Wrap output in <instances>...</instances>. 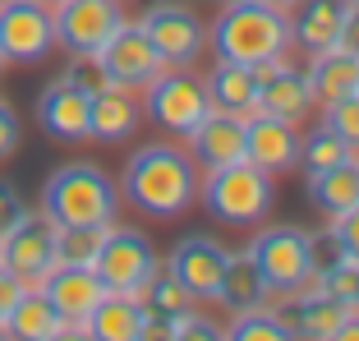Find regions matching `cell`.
<instances>
[{
    "label": "cell",
    "instance_id": "obj_1",
    "mask_svg": "<svg viewBox=\"0 0 359 341\" xmlns=\"http://www.w3.org/2000/svg\"><path fill=\"white\" fill-rule=\"evenodd\" d=\"M198 189H203V166L175 143H143L125 161V180H120V194L138 213L161 217V222L194 208Z\"/></svg>",
    "mask_w": 359,
    "mask_h": 341
},
{
    "label": "cell",
    "instance_id": "obj_2",
    "mask_svg": "<svg viewBox=\"0 0 359 341\" xmlns=\"http://www.w3.org/2000/svg\"><path fill=\"white\" fill-rule=\"evenodd\" d=\"M208 46L217 60L267 65L290 51V14L272 0H222L208 23Z\"/></svg>",
    "mask_w": 359,
    "mask_h": 341
},
{
    "label": "cell",
    "instance_id": "obj_3",
    "mask_svg": "<svg viewBox=\"0 0 359 341\" xmlns=\"http://www.w3.org/2000/svg\"><path fill=\"white\" fill-rule=\"evenodd\" d=\"M42 213L55 226H111L120 217V185L97 161H65L42 185Z\"/></svg>",
    "mask_w": 359,
    "mask_h": 341
},
{
    "label": "cell",
    "instance_id": "obj_4",
    "mask_svg": "<svg viewBox=\"0 0 359 341\" xmlns=\"http://www.w3.org/2000/svg\"><path fill=\"white\" fill-rule=\"evenodd\" d=\"M198 199L208 203V213L226 226H254L267 217L272 208V175L254 161H231V166H217L203 175Z\"/></svg>",
    "mask_w": 359,
    "mask_h": 341
},
{
    "label": "cell",
    "instance_id": "obj_5",
    "mask_svg": "<svg viewBox=\"0 0 359 341\" xmlns=\"http://www.w3.org/2000/svg\"><path fill=\"white\" fill-rule=\"evenodd\" d=\"M244 249L254 254V263H258V272H263L272 295H290V290L313 281V235L304 226H290V222L263 226Z\"/></svg>",
    "mask_w": 359,
    "mask_h": 341
},
{
    "label": "cell",
    "instance_id": "obj_6",
    "mask_svg": "<svg viewBox=\"0 0 359 341\" xmlns=\"http://www.w3.org/2000/svg\"><path fill=\"white\" fill-rule=\"evenodd\" d=\"M138 102H143V116L152 120L166 134H189L203 116L212 111L208 83L198 74H189V65H166L148 88H138Z\"/></svg>",
    "mask_w": 359,
    "mask_h": 341
},
{
    "label": "cell",
    "instance_id": "obj_7",
    "mask_svg": "<svg viewBox=\"0 0 359 341\" xmlns=\"http://www.w3.org/2000/svg\"><path fill=\"white\" fill-rule=\"evenodd\" d=\"M138 28L152 37V46L161 51L166 65H194L208 46V23L189 0H152Z\"/></svg>",
    "mask_w": 359,
    "mask_h": 341
},
{
    "label": "cell",
    "instance_id": "obj_8",
    "mask_svg": "<svg viewBox=\"0 0 359 341\" xmlns=\"http://www.w3.org/2000/svg\"><path fill=\"white\" fill-rule=\"evenodd\" d=\"M55 240H60V226L37 208V213H23L10 231L0 235V263L10 267L23 286H42V277L55 267Z\"/></svg>",
    "mask_w": 359,
    "mask_h": 341
},
{
    "label": "cell",
    "instance_id": "obj_9",
    "mask_svg": "<svg viewBox=\"0 0 359 341\" xmlns=\"http://www.w3.org/2000/svg\"><path fill=\"white\" fill-rule=\"evenodd\" d=\"M93 267H97V277L106 281V290H129V295H134V290L161 267V258H157V249H152V240L143 231L111 222L106 235H102V249H97Z\"/></svg>",
    "mask_w": 359,
    "mask_h": 341
},
{
    "label": "cell",
    "instance_id": "obj_10",
    "mask_svg": "<svg viewBox=\"0 0 359 341\" xmlns=\"http://www.w3.org/2000/svg\"><path fill=\"white\" fill-rule=\"evenodd\" d=\"M55 46H65L69 55H97L106 46V37L125 23V5L120 0H55Z\"/></svg>",
    "mask_w": 359,
    "mask_h": 341
},
{
    "label": "cell",
    "instance_id": "obj_11",
    "mask_svg": "<svg viewBox=\"0 0 359 341\" xmlns=\"http://www.w3.org/2000/svg\"><path fill=\"white\" fill-rule=\"evenodd\" d=\"M55 46V19L46 0H0V51L19 65L46 60Z\"/></svg>",
    "mask_w": 359,
    "mask_h": 341
},
{
    "label": "cell",
    "instance_id": "obj_12",
    "mask_svg": "<svg viewBox=\"0 0 359 341\" xmlns=\"http://www.w3.org/2000/svg\"><path fill=\"white\" fill-rule=\"evenodd\" d=\"M97 65L106 69V79L111 83H120V88H148L152 79L166 69V60H161V51L152 46V37L143 28H138V19L134 23H120L111 37H106V46L97 51Z\"/></svg>",
    "mask_w": 359,
    "mask_h": 341
},
{
    "label": "cell",
    "instance_id": "obj_13",
    "mask_svg": "<svg viewBox=\"0 0 359 341\" xmlns=\"http://www.w3.org/2000/svg\"><path fill=\"white\" fill-rule=\"evenodd\" d=\"M226 254L231 249L212 235H184L175 249H170L166 267L180 277V286L189 290L198 305H212L217 290H222V272H226Z\"/></svg>",
    "mask_w": 359,
    "mask_h": 341
},
{
    "label": "cell",
    "instance_id": "obj_14",
    "mask_svg": "<svg viewBox=\"0 0 359 341\" xmlns=\"http://www.w3.org/2000/svg\"><path fill=\"white\" fill-rule=\"evenodd\" d=\"M37 125L51 134L55 143H83L93 134V93H83L69 79H55L37 97Z\"/></svg>",
    "mask_w": 359,
    "mask_h": 341
},
{
    "label": "cell",
    "instance_id": "obj_15",
    "mask_svg": "<svg viewBox=\"0 0 359 341\" xmlns=\"http://www.w3.org/2000/svg\"><path fill=\"white\" fill-rule=\"evenodd\" d=\"M258 111H267V116H276V120H290V125H304L309 111H313L309 74L295 69L285 55L258 65Z\"/></svg>",
    "mask_w": 359,
    "mask_h": 341
},
{
    "label": "cell",
    "instance_id": "obj_16",
    "mask_svg": "<svg viewBox=\"0 0 359 341\" xmlns=\"http://www.w3.org/2000/svg\"><path fill=\"white\" fill-rule=\"evenodd\" d=\"M299 134L304 129L290 125V120H276L267 111L244 116V157L263 166L267 175H281V170L299 166Z\"/></svg>",
    "mask_w": 359,
    "mask_h": 341
},
{
    "label": "cell",
    "instance_id": "obj_17",
    "mask_svg": "<svg viewBox=\"0 0 359 341\" xmlns=\"http://www.w3.org/2000/svg\"><path fill=\"white\" fill-rule=\"evenodd\" d=\"M42 290L51 295V305L60 309L65 323H74L79 337H83V319L93 314V305L106 295V281L97 277L93 263H55L42 277Z\"/></svg>",
    "mask_w": 359,
    "mask_h": 341
},
{
    "label": "cell",
    "instance_id": "obj_18",
    "mask_svg": "<svg viewBox=\"0 0 359 341\" xmlns=\"http://www.w3.org/2000/svg\"><path fill=\"white\" fill-rule=\"evenodd\" d=\"M184 143H189V157L198 161L203 170L244 161V116H231V111L212 107L208 116L184 134Z\"/></svg>",
    "mask_w": 359,
    "mask_h": 341
},
{
    "label": "cell",
    "instance_id": "obj_19",
    "mask_svg": "<svg viewBox=\"0 0 359 341\" xmlns=\"http://www.w3.org/2000/svg\"><path fill=\"white\" fill-rule=\"evenodd\" d=\"M5 332H10L14 341H55V337H79V328L60 319V309L51 305V295H46L42 286H23V290H19V300H14L10 314H5Z\"/></svg>",
    "mask_w": 359,
    "mask_h": 341
},
{
    "label": "cell",
    "instance_id": "obj_20",
    "mask_svg": "<svg viewBox=\"0 0 359 341\" xmlns=\"http://www.w3.org/2000/svg\"><path fill=\"white\" fill-rule=\"evenodd\" d=\"M346 5L350 0H295V5H290V42L309 55L337 46Z\"/></svg>",
    "mask_w": 359,
    "mask_h": 341
},
{
    "label": "cell",
    "instance_id": "obj_21",
    "mask_svg": "<svg viewBox=\"0 0 359 341\" xmlns=\"http://www.w3.org/2000/svg\"><path fill=\"white\" fill-rule=\"evenodd\" d=\"M143 120V102H138L134 88H120V83H106L93 93V134L88 139L97 143H125L129 134L138 129Z\"/></svg>",
    "mask_w": 359,
    "mask_h": 341
},
{
    "label": "cell",
    "instance_id": "obj_22",
    "mask_svg": "<svg viewBox=\"0 0 359 341\" xmlns=\"http://www.w3.org/2000/svg\"><path fill=\"white\" fill-rule=\"evenodd\" d=\"M203 83H208V97L217 111H231V116H254L258 111V65L217 60Z\"/></svg>",
    "mask_w": 359,
    "mask_h": 341
},
{
    "label": "cell",
    "instance_id": "obj_23",
    "mask_svg": "<svg viewBox=\"0 0 359 341\" xmlns=\"http://www.w3.org/2000/svg\"><path fill=\"white\" fill-rule=\"evenodd\" d=\"M217 300L231 309V319L235 314H249V309H263L267 300H272V290H267V281H263V272H258L249 249H231L226 254V272H222Z\"/></svg>",
    "mask_w": 359,
    "mask_h": 341
},
{
    "label": "cell",
    "instance_id": "obj_24",
    "mask_svg": "<svg viewBox=\"0 0 359 341\" xmlns=\"http://www.w3.org/2000/svg\"><path fill=\"white\" fill-rule=\"evenodd\" d=\"M138 328H143V305L129 290H106L83 319V337L93 341H138Z\"/></svg>",
    "mask_w": 359,
    "mask_h": 341
},
{
    "label": "cell",
    "instance_id": "obj_25",
    "mask_svg": "<svg viewBox=\"0 0 359 341\" xmlns=\"http://www.w3.org/2000/svg\"><path fill=\"white\" fill-rule=\"evenodd\" d=\"M309 88H313V102L327 107V102H341V97L359 93V60L341 46H327V51L309 55Z\"/></svg>",
    "mask_w": 359,
    "mask_h": 341
},
{
    "label": "cell",
    "instance_id": "obj_26",
    "mask_svg": "<svg viewBox=\"0 0 359 341\" xmlns=\"http://www.w3.org/2000/svg\"><path fill=\"white\" fill-rule=\"evenodd\" d=\"M309 199L327 217L350 213L359 203V152L346 157V161H337V166H327V170H318V175H309Z\"/></svg>",
    "mask_w": 359,
    "mask_h": 341
},
{
    "label": "cell",
    "instance_id": "obj_27",
    "mask_svg": "<svg viewBox=\"0 0 359 341\" xmlns=\"http://www.w3.org/2000/svg\"><path fill=\"white\" fill-rule=\"evenodd\" d=\"M134 295H138V305H143V314H166V319H180L184 309L198 305L189 290L180 286V277L170 272V267H157V272L134 290Z\"/></svg>",
    "mask_w": 359,
    "mask_h": 341
},
{
    "label": "cell",
    "instance_id": "obj_28",
    "mask_svg": "<svg viewBox=\"0 0 359 341\" xmlns=\"http://www.w3.org/2000/svg\"><path fill=\"white\" fill-rule=\"evenodd\" d=\"M346 157H355V152H350V143L341 139L337 129L318 125V129H309V134H299V166H304V175H318V170L337 166V161H346Z\"/></svg>",
    "mask_w": 359,
    "mask_h": 341
},
{
    "label": "cell",
    "instance_id": "obj_29",
    "mask_svg": "<svg viewBox=\"0 0 359 341\" xmlns=\"http://www.w3.org/2000/svg\"><path fill=\"white\" fill-rule=\"evenodd\" d=\"M226 337L231 341H285L290 337V328H285V319L276 309H249V314H235V323L226 328Z\"/></svg>",
    "mask_w": 359,
    "mask_h": 341
},
{
    "label": "cell",
    "instance_id": "obj_30",
    "mask_svg": "<svg viewBox=\"0 0 359 341\" xmlns=\"http://www.w3.org/2000/svg\"><path fill=\"white\" fill-rule=\"evenodd\" d=\"M313 281L327 295H337V300H346L350 309H359V258H346V254H337L327 267H318L313 272Z\"/></svg>",
    "mask_w": 359,
    "mask_h": 341
},
{
    "label": "cell",
    "instance_id": "obj_31",
    "mask_svg": "<svg viewBox=\"0 0 359 341\" xmlns=\"http://www.w3.org/2000/svg\"><path fill=\"white\" fill-rule=\"evenodd\" d=\"M106 226H60V240H55V263H93L97 249H102Z\"/></svg>",
    "mask_w": 359,
    "mask_h": 341
},
{
    "label": "cell",
    "instance_id": "obj_32",
    "mask_svg": "<svg viewBox=\"0 0 359 341\" xmlns=\"http://www.w3.org/2000/svg\"><path fill=\"white\" fill-rule=\"evenodd\" d=\"M327 129H337L341 139L350 143V152H359V93L341 97V102H327Z\"/></svg>",
    "mask_w": 359,
    "mask_h": 341
},
{
    "label": "cell",
    "instance_id": "obj_33",
    "mask_svg": "<svg viewBox=\"0 0 359 341\" xmlns=\"http://www.w3.org/2000/svg\"><path fill=\"white\" fill-rule=\"evenodd\" d=\"M217 337H226V332L217 328L212 319H203L198 305H194V309H184L175 319V337H170V341H217Z\"/></svg>",
    "mask_w": 359,
    "mask_h": 341
},
{
    "label": "cell",
    "instance_id": "obj_34",
    "mask_svg": "<svg viewBox=\"0 0 359 341\" xmlns=\"http://www.w3.org/2000/svg\"><path fill=\"white\" fill-rule=\"evenodd\" d=\"M327 235L337 240V249L346 258H359V203L350 208V213H341V217H327Z\"/></svg>",
    "mask_w": 359,
    "mask_h": 341
},
{
    "label": "cell",
    "instance_id": "obj_35",
    "mask_svg": "<svg viewBox=\"0 0 359 341\" xmlns=\"http://www.w3.org/2000/svg\"><path fill=\"white\" fill-rule=\"evenodd\" d=\"M65 79H69V83H79L83 93H97V88L111 83V79H106V69L97 65V55H74V60H69V69H65Z\"/></svg>",
    "mask_w": 359,
    "mask_h": 341
},
{
    "label": "cell",
    "instance_id": "obj_36",
    "mask_svg": "<svg viewBox=\"0 0 359 341\" xmlns=\"http://www.w3.org/2000/svg\"><path fill=\"white\" fill-rule=\"evenodd\" d=\"M19 139H23V125H19V111L0 97V161L19 152Z\"/></svg>",
    "mask_w": 359,
    "mask_h": 341
},
{
    "label": "cell",
    "instance_id": "obj_37",
    "mask_svg": "<svg viewBox=\"0 0 359 341\" xmlns=\"http://www.w3.org/2000/svg\"><path fill=\"white\" fill-rule=\"evenodd\" d=\"M23 213H28V203H23V194H19V189H14V185H10V180H0V235L10 231V226H14V222H19V217H23Z\"/></svg>",
    "mask_w": 359,
    "mask_h": 341
},
{
    "label": "cell",
    "instance_id": "obj_38",
    "mask_svg": "<svg viewBox=\"0 0 359 341\" xmlns=\"http://www.w3.org/2000/svg\"><path fill=\"white\" fill-rule=\"evenodd\" d=\"M341 51H350L359 60V5H346V19H341V37H337Z\"/></svg>",
    "mask_w": 359,
    "mask_h": 341
},
{
    "label": "cell",
    "instance_id": "obj_39",
    "mask_svg": "<svg viewBox=\"0 0 359 341\" xmlns=\"http://www.w3.org/2000/svg\"><path fill=\"white\" fill-rule=\"evenodd\" d=\"M19 290H23V281L14 277V272H10L5 263H0V323H5V314H10V305L19 300Z\"/></svg>",
    "mask_w": 359,
    "mask_h": 341
},
{
    "label": "cell",
    "instance_id": "obj_40",
    "mask_svg": "<svg viewBox=\"0 0 359 341\" xmlns=\"http://www.w3.org/2000/svg\"><path fill=\"white\" fill-rule=\"evenodd\" d=\"M337 341H359V309L346 314V323L337 328Z\"/></svg>",
    "mask_w": 359,
    "mask_h": 341
},
{
    "label": "cell",
    "instance_id": "obj_41",
    "mask_svg": "<svg viewBox=\"0 0 359 341\" xmlns=\"http://www.w3.org/2000/svg\"><path fill=\"white\" fill-rule=\"evenodd\" d=\"M5 65H10V55H5V51H0V74H5Z\"/></svg>",
    "mask_w": 359,
    "mask_h": 341
},
{
    "label": "cell",
    "instance_id": "obj_42",
    "mask_svg": "<svg viewBox=\"0 0 359 341\" xmlns=\"http://www.w3.org/2000/svg\"><path fill=\"white\" fill-rule=\"evenodd\" d=\"M272 5H281V10H290V5H295V0H272Z\"/></svg>",
    "mask_w": 359,
    "mask_h": 341
},
{
    "label": "cell",
    "instance_id": "obj_43",
    "mask_svg": "<svg viewBox=\"0 0 359 341\" xmlns=\"http://www.w3.org/2000/svg\"><path fill=\"white\" fill-rule=\"evenodd\" d=\"M0 337H10V332H5V323H0Z\"/></svg>",
    "mask_w": 359,
    "mask_h": 341
},
{
    "label": "cell",
    "instance_id": "obj_44",
    "mask_svg": "<svg viewBox=\"0 0 359 341\" xmlns=\"http://www.w3.org/2000/svg\"><path fill=\"white\" fill-rule=\"evenodd\" d=\"M350 5H359V0H350Z\"/></svg>",
    "mask_w": 359,
    "mask_h": 341
},
{
    "label": "cell",
    "instance_id": "obj_45",
    "mask_svg": "<svg viewBox=\"0 0 359 341\" xmlns=\"http://www.w3.org/2000/svg\"><path fill=\"white\" fill-rule=\"evenodd\" d=\"M46 5H55V0H46Z\"/></svg>",
    "mask_w": 359,
    "mask_h": 341
}]
</instances>
